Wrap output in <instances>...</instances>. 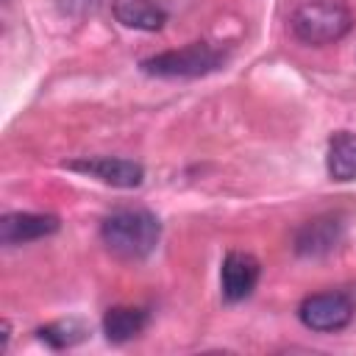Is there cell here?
I'll return each mask as SVG.
<instances>
[{
  "label": "cell",
  "mask_w": 356,
  "mask_h": 356,
  "mask_svg": "<svg viewBox=\"0 0 356 356\" xmlns=\"http://www.w3.org/2000/svg\"><path fill=\"white\" fill-rule=\"evenodd\" d=\"M342 239V222L339 217H314L309 222H303L295 234V253L298 256H309V259H317V256H325L331 253Z\"/></svg>",
  "instance_id": "cell-8"
},
{
  "label": "cell",
  "mask_w": 356,
  "mask_h": 356,
  "mask_svg": "<svg viewBox=\"0 0 356 356\" xmlns=\"http://www.w3.org/2000/svg\"><path fill=\"white\" fill-rule=\"evenodd\" d=\"M298 320L317 334L342 331L353 320V300L345 292H317L300 300Z\"/></svg>",
  "instance_id": "cell-4"
},
{
  "label": "cell",
  "mask_w": 356,
  "mask_h": 356,
  "mask_svg": "<svg viewBox=\"0 0 356 356\" xmlns=\"http://www.w3.org/2000/svg\"><path fill=\"white\" fill-rule=\"evenodd\" d=\"M100 239L117 259L136 261L156 250L161 239V222L147 209H117L100 222Z\"/></svg>",
  "instance_id": "cell-1"
},
{
  "label": "cell",
  "mask_w": 356,
  "mask_h": 356,
  "mask_svg": "<svg viewBox=\"0 0 356 356\" xmlns=\"http://www.w3.org/2000/svg\"><path fill=\"white\" fill-rule=\"evenodd\" d=\"M325 170L331 181H339V184L356 181V134L353 131H339L328 139Z\"/></svg>",
  "instance_id": "cell-9"
},
{
  "label": "cell",
  "mask_w": 356,
  "mask_h": 356,
  "mask_svg": "<svg viewBox=\"0 0 356 356\" xmlns=\"http://www.w3.org/2000/svg\"><path fill=\"white\" fill-rule=\"evenodd\" d=\"M145 325H147V312L139 306H114L103 317V334L114 345L131 342L145 331Z\"/></svg>",
  "instance_id": "cell-11"
},
{
  "label": "cell",
  "mask_w": 356,
  "mask_h": 356,
  "mask_svg": "<svg viewBox=\"0 0 356 356\" xmlns=\"http://www.w3.org/2000/svg\"><path fill=\"white\" fill-rule=\"evenodd\" d=\"M225 64V53L211 47L209 42H192L181 50H167L145 58L139 67L156 78H200Z\"/></svg>",
  "instance_id": "cell-3"
},
{
  "label": "cell",
  "mask_w": 356,
  "mask_h": 356,
  "mask_svg": "<svg viewBox=\"0 0 356 356\" xmlns=\"http://www.w3.org/2000/svg\"><path fill=\"white\" fill-rule=\"evenodd\" d=\"M97 6H100V0H58L61 14L64 17H75V19H81L86 14H95Z\"/></svg>",
  "instance_id": "cell-13"
},
{
  "label": "cell",
  "mask_w": 356,
  "mask_h": 356,
  "mask_svg": "<svg viewBox=\"0 0 356 356\" xmlns=\"http://www.w3.org/2000/svg\"><path fill=\"white\" fill-rule=\"evenodd\" d=\"M67 170H75L81 175H89L100 184L117 186V189H134L142 184L145 170L139 161L131 159H117V156H92V159H75L64 164Z\"/></svg>",
  "instance_id": "cell-5"
},
{
  "label": "cell",
  "mask_w": 356,
  "mask_h": 356,
  "mask_svg": "<svg viewBox=\"0 0 356 356\" xmlns=\"http://www.w3.org/2000/svg\"><path fill=\"white\" fill-rule=\"evenodd\" d=\"M289 28L298 42L325 47L348 36L353 28V11L345 0H303L289 17Z\"/></svg>",
  "instance_id": "cell-2"
},
{
  "label": "cell",
  "mask_w": 356,
  "mask_h": 356,
  "mask_svg": "<svg viewBox=\"0 0 356 356\" xmlns=\"http://www.w3.org/2000/svg\"><path fill=\"white\" fill-rule=\"evenodd\" d=\"M36 334H39L42 342H47L50 348L61 350V348H72L75 342H81L86 337V328L81 323H75V320H61V323H50L44 328H39Z\"/></svg>",
  "instance_id": "cell-12"
},
{
  "label": "cell",
  "mask_w": 356,
  "mask_h": 356,
  "mask_svg": "<svg viewBox=\"0 0 356 356\" xmlns=\"http://www.w3.org/2000/svg\"><path fill=\"white\" fill-rule=\"evenodd\" d=\"M56 214H36V211H11L0 220V239L3 245H25L42 236H50L58 231Z\"/></svg>",
  "instance_id": "cell-7"
},
{
  "label": "cell",
  "mask_w": 356,
  "mask_h": 356,
  "mask_svg": "<svg viewBox=\"0 0 356 356\" xmlns=\"http://www.w3.org/2000/svg\"><path fill=\"white\" fill-rule=\"evenodd\" d=\"M114 17L134 31H159L167 22V11L153 0H114Z\"/></svg>",
  "instance_id": "cell-10"
},
{
  "label": "cell",
  "mask_w": 356,
  "mask_h": 356,
  "mask_svg": "<svg viewBox=\"0 0 356 356\" xmlns=\"http://www.w3.org/2000/svg\"><path fill=\"white\" fill-rule=\"evenodd\" d=\"M259 275H261V267L250 253H242V250L225 253L222 267H220V292H222V298L228 303H239V300L250 298V292L259 284Z\"/></svg>",
  "instance_id": "cell-6"
}]
</instances>
